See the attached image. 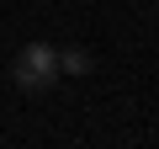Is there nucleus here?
<instances>
[{
    "instance_id": "obj_1",
    "label": "nucleus",
    "mask_w": 159,
    "mask_h": 149,
    "mask_svg": "<svg viewBox=\"0 0 159 149\" xmlns=\"http://www.w3.org/2000/svg\"><path fill=\"white\" fill-rule=\"evenodd\" d=\"M11 80H16V91H27V96H48V91L58 85V48H53V43H27V48L16 53V64H11Z\"/></svg>"
},
{
    "instance_id": "obj_2",
    "label": "nucleus",
    "mask_w": 159,
    "mask_h": 149,
    "mask_svg": "<svg viewBox=\"0 0 159 149\" xmlns=\"http://www.w3.org/2000/svg\"><path fill=\"white\" fill-rule=\"evenodd\" d=\"M90 69H96L90 48H58V74H90Z\"/></svg>"
},
{
    "instance_id": "obj_3",
    "label": "nucleus",
    "mask_w": 159,
    "mask_h": 149,
    "mask_svg": "<svg viewBox=\"0 0 159 149\" xmlns=\"http://www.w3.org/2000/svg\"><path fill=\"white\" fill-rule=\"evenodd\" d=\"M154 11H159V6H154Z\"/></svg>"
}]
</instances>
